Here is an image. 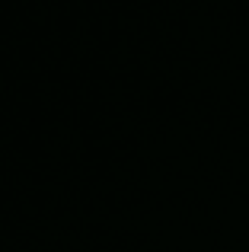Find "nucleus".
I'll use <instances>...</instances> for the list:
<instances>
[]
</instances>
